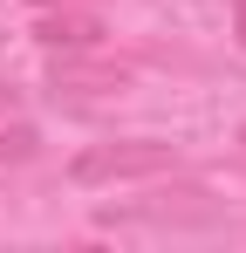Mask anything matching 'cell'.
<instances>
[{
    "label": "cell",
    "instance_id": "cell-7",
    "mask_svg": "<svg viewBox=\"0 0 246 253\" xmlns=\"http://www.w3.org/2000/svg\"><path fill=\"white\" fill-rule=\"evenodd\" d=\"M240 151H246V124H240Z\"/></svg>",
    "mask_w": 246,
    "mask_h": 253
},
{
    "label": "cell",
    "instance_id": "cell-6",
    "mask_svg": "<svg viewBox=\"0 0 246 253\" xmlns=\"http://www.w3.org/2000/svg\"><path fill=\"white\" fill-rule=\"evenodd\" d=\"M35 7H89V0H35Z\"/></svg>",
    "mask_w": 246,
    "mask_h": 253
},
{
    "label": "cell",
    "instance_id": "cell-5",
    "mask_svg": "<svg viewBox=\"0 0 246 253\" xmlns=\"http://www.w3.org/2000/svg\"><path fill=\"white\" fill-rule=\"evenodd\" d=\"M233 35H240V48H246V0L233 7Z\"/></svg>",
    "mask_w": 246,
    "mask_h": 253
},
{
    "label": "cell",
    "instance_id": "cell-4",
    "mask_svg": "<svg viewBox=\"0 0 246 253\" xmlns=\"http://www.w3.org/2000/svg\"><path fill=\"white\" fill-rule=\"evenodd\" d=\"M35 42L55 48V55H62V48H96V42H103V21L82 14V7H55V14L35 28Z\"/></svg>",
    "mask_w": 246,
    "mask_h": 253
},
{
    "label": "cell",
    "instance_id": "cell-1",
    "mask_svg": "<svg viewBox=\"0 0 246 253\" xmlns=\"http://www.w3.org/2000/svg\"><path fill=\"white\" fill-rule=\"evenodd\" d=\"M178 151L158 144V137H130V144H96L76 158V185H110V178H151V171H171Z\"/></svg>",
    "mask_w": 246,
    "mask_h": 253
},
{
    "label": "cell",
    "instance_id": "cell-2",
    "mask_svg": "<svg viewBox=\"0 0 246 253\" xmlns=\"http://www.w3.org/2000/svg\"><path fill=\"white\" fill-rule=\"evenodd\" d=\"M48 89L55 96H123L130 69L123 62H82V48H62V62L48 69Z\"/></svg>",
    "mask_w": 246,
    "mask_h": 253
},
{
    "label": "cell",
    "instance_id": "cell-3",
    "mask_svg": "<svg viewBox=\"0 0 246 253\" xmlns=\"http://www.w3.org/2000/svg\"><path fill=\"white\" fill-rule=\"evenodd\" d=\"M35 144H41V130H35V117H28V103L0 83V165H28Z\"/></svg>",
    "mask_w": 246,
    "mask_h": 253
}]
</instances>
